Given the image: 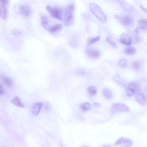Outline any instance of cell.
<instances>
[{
	"mask_svg": "<svg viewBox=\"0 0 147 147\" xmlns=\"http://www.w3.org/2000/svg\"><path fill=\"white\" fill-rule=\"evenodd\" d=\"M75 6L72 3L68 5L65 8L63 17V22L65 26H69L71 25L74 22V13Z\"/></svg>",
	"mask_w": 147,
	"mask_h": 147,
	"instance_id": "1",
	"label": "cell"
},
{
	"mask_svg": "<svg viewBox=\"0 0 147 147\" xmlns=\"http://www.w3.org/2000/svg\"><path fill=\"white\" fill-rule=\"evenodd\" d=\"M90 10L94 16L102 23L107 21L106 17L100 7L98 5L93 3L89 5Z\"/></svg>",
	"mask_w": 147,
	"mask_h": 147,
	"instance_id": "2",
	"label": "cell"
},
{
	"mask_svg": "<svg viewBox=\"0 0 147 147\" xmlns=\"http://www.w3.org/2000/svg\"><path fill=\"white\" fill-rule=\"evenodd\" d=\"M115 17L117 21L122 26L126 27H129L134 23V19L130 15L126 14L116 15Z\"/></svg>",
	"mask_w": 147,
	"mask_h": 147,
	"instance_id": "3",
	"label": "cell"
},
{
	"mask_svg": "<svg viewBox=\"0 0 147 147\" xmlns=\"http://www.w3.org/2000/svg\"><path fill=\"white\" fill-rule=\"evenodd\" d=\"M45 9L53 18L60 21L62 20L63 11L61 8L48 5L46 6Z\"/></svg>",
	"mask_w": 147,
	"mask_h": 147,
	"instance_id": "4",
	"label": "cell"
},
{
	"mask_svg": "<svg viewBox=\"0 0 147 147\" xmlns=\"http://www.w3.org/2000/svg\"><path fill=\"white\" fill-rule=\"evenodd\" d=\"M17 12L25 17L29 16L31 12V9L29 5L23 4L18 5L17 8Z\"/></svg>",
	"mask_w": 147,
	"mask_h": 147,
	"instance_id": "5",
	"label": "cell"
},
{
	"mask_svg": "<svg viewBox=\"0 0 147 147\" xmlns=\"http://www.w3.org/2000/svg\"><path fill=\"white\" fill-rule=\"evenodd\" d=\"M43 103L40 102H36L32 106L31 111L32 114L35 116L38 115L43 106Z\"/></svg>",
	"mask_w": 147,
	"mask_h": 147,
	"instance_id": "6",
	"label": "cell"
},
{
	"mask_svg": "<svg viewBox=\"0 0 147 147\" xmlns=\"http://www.w3.org/2000/svg\"><path fill=\"white\" fill-rule=\"evenodd\" d=\"M86 53L89 57L92 59L98 58L100 55V53L99 50L92 48L87 49Z\"/></svg>",
	"mask_w": 147,
	"mask_h": 147,
	"instance_id": "7",
	"label": "cell"
},
{
	"mask_svg": "<svg viewBox=\"0 0 147 147\" xmlns=\"http://www.w3.org/2000/svg\"><path fill=\"white\" fill-rule=\"evenodd\" d=\"M112 107L116 112H127L129 111V108L126 105L121 103H115L112 105Z\"/></svg>",
	"mask_w": 147,
	"mask_h": 147,
	"instance_id": "8",
	"label": "cell"
},
{
	"mask_svg": "<svg viewBox=\"0 0 147 147\" xmlns=\"http://www.w3.org/2000/svg\"><path fill=\"white\" fill-rule=\"evenodd\" d=\"M136 101L142 106L146 105L147 103V98L143 93L138 92L135 96Z\"/></svg>",
	"mask_w": 147,
	"mask_h": 147,
	"instance_id": "9",
	"label": "cell"
},
{
	"mask_svg": "<svg viewBox=\"0 0 147 147\" xmlns=\"http://www.w3.org/2000/svg\"><path fill=\"white\" fill-rule=\"evenodd\" d=\"M119 4L122 8L124 10L127 11H132L134 8L130 4L123 0H115Z\"/></svg>",
	"mask_w": 147,
	"mask_h": 147,
	"instance_id": "10",
	"label": "cell"
},
{
	"mask_svg": "<svg viewBox=\"0 0 147 147\" xmlns=\"http://www.w3.org/2000/svg\"><path fill=\"white\" fill-rule=\"evenodd\" d=\"M133 142L129 139L124 137H121L119 139L115 142V145H118L124 144L126 146H130Z\"/></svg>",
	"mask_w": 147,
	"mask_h": 147,
	"instance_id": "11",
	"label": "cell"
},
{
	"mask_svg": "<svg viewBox=\"0 0 147 147\" xmlns=\"http://www.w3.org/2000/svg\"><path fill=\"white\" fill-rule=\"evenodd\" d=\"M120 42L123 44L128 45L131 44V40L127 34L125 33H123L120 36Z\"/></svg>",
	"mask_w": 147,
	"mask_h": 147,
	"instance_id": "12",
	"label": "cell"
},
{
	"mask_svg": "<svg viewBox=\"0 0 147 147\" xmlns=\"http://www.w3.org/2000/svg\"><path fill=\"white\" fill-rule=\"evenodd\" d=\"M137 28L139 30H147V19L145 18H140L137 22Z\"/></svg>",
	"mask_w": 147,
	"mask_h": 147,
	"instance_id": "13",
	"label": "cell"
},
{
	"mask_svg": "<svg viewBox=\"0 0 147 147\" xmlns=\"http://www.w3.org/2000/svg\"><path fill=\"white\" fill-rule=\"evenodd\" d=\"M11 102L13 105L20 107L24 108V105L21 102L20 98L16 96L11 100Z\"/></svg>",
	"mask_w": 147,
	"mask_h": 147,
	"instance_id": "14",
	"label": "cell"
},
{
	"mask_svg": "<svg viewBox=\"0 0 147 147\" xmlns=\"http://www.w3.org/2000/svg\"><path fill=\"white\" fill-rule=\"evenodd\" d=\"M102 95L106 99L110 100L113 97L112 94L110 90L108 88H105L102 90Z\"/></svg>",
	"mask_w": 147,
	"mask_h": 147,
	"instance_id": "15",
	"label": "cell"
},
{
	"mask_svg": "<svg viewBox=\"0 0 147 147\" xmlns=\"http://www.w3.org/2000/svg\"><path fill=\"white\" fill-rule=\"evenodd\" d=\"M1 78L7 86L9 87H11L13 86V82L10 78L4 76H2Z\"/></svg>",
	"mask_w": 147,
	"mask_h": 147,
	"instance_id": "16",
	"label": "cell"
},
{
	"mask_svg": "<svg viewBox=\"0 0 147 147\" xmlns=\"http://www.w3.org/2000/svg\"><path fill=\"white\" fill-rule=\"evenodd\" d=\"M100 37L99 36L95 37H89L86 40V44L88 45H91L98 41L100 39Z\"/></svg>",
	"mask_w": 147,
	"mask_h": 147,
	"instance_id": "17",
	"label": "cell"
},
{
	"mask_svg": "<svg viewBox=\"0 0 147 147\" xmlns=\"http://www.w3.org/2000/svg\"><path fill=\"white\" fill-rule=\"evenodd\" d=\"M41 19L42 26L45 29L49 31L50 27H49L47 18L45 16H41Z\"/></svg>",
	"mask_w": 147,
	"mask_h": 147,
	"instance_id": "18",
	"label": "cell"
},
{
	"mask_svg": "<svg viewBox=\"0 0 147 147\" xmlns=\"http://www.w3.org/2000/svg\"><path fill=\"white\" fill-rule=\"evenodd\" d=\"M87 91L90 95L91 96H94L97 93V88L94 86H91L88 88Z\"/></svg>",
	"mask_w": 147,
	"mask_h": 147,
	"instance_id": "19",
	"label": "cell"
},
{
	"mask_svg": "<svg viewBox=\"0 0 147 147\" xmlns=\"http://www.w3.org/2000/svg\"><path fill=\"white\" fill-rule=\"evenodd\" d=\"M128 88L132 89L136 93L138 92L139 91V87L138 84L134 82H130L128 85Z\"/></svg>",
	"mask_w": 147,
	"mask_h": 147,
	"instance_id": "20",
	"label": "cell"
},
{
	"mask_svg": "<svg viewBox=\"0 0 147 147\" xmlns=\"http://www.w3.org/2000/svg\"><path fill=\"white\" fill-rule=\"evenodd\" d=\"M125 53L128 55H132L135 54L136 52V49L133 47H129L125 48L124 50Z\"/></svg>",
	"mask_w": 147,
	"mask_h": 147,
	"instance_id": "21",
	"label": "cell"
},
{
	"mask_svg": "<svg viewBox=\"0 0 147 147\" xmlns=\"http://www.w3.org/2000/svg\"><path fill=\"white\" fill-rule=\"evenodd\" d=\"M62 27L61 24H57L52 27H50L49 31L52 32H55L60 30Z\"/></svg>",
	"mask_w": 147,
	"mask_h": 147,
	"instance_id": "22",
	"label": "cell"
},
{
	"mask_svg": "<svg viewBox=\"0 0 147 147\" xmlns=\"http://www.w3.org/2000/svg\"><path fill=\"white\" fill-rule=\"evenodd\" d=\"M0 12L1 18L4 19H6L7 14V7L0 6Z\"/></svg>",
	"mask_w": 147,
	"mask_h": 147,
	"instance_id": "23",
	"label": "cell"
},
{
	"mask_svg": "<svg viewBox=\"0 0 147 147\" xmlns=\"http://www.w3.org/2000/svg\"><path fill=\"white\" fill-rule=\"evenodd\" d=\"M81 108L82 110L84 111H88L91 109V105L88 102H84L81 105Z\"/></svg>",
	"mask_w": 147,
	"mask_h": 147,
	"instance_id": "24",
	"label": "cell"
},
{
	"mask_svg": "<svg viewBox=\"0 0 147 147\" xmlns=\"http://www.w3.org/2000/svg\"><path fill=\"white\" fill-rule=\"evenodd\" d=\"M125 92L127 96L129 97L134 96L136 93L134 90L129 88L125 89Z\"/></svg>",
	"mask_w": 147,
	"mask_h": 147,
	"instance_id": "25",
	"label": "cell"
},
{
	"mask_svg": "<svg viewBox=\"0 0 147 147\" xmlns=\"http://www.w3.org/2000/svg\"><path fill=\"white\" fill-rule=\"evenodd\" d=\"M106 41L114 48H117L118 46L116 43L112 41L109 37H107L106 38Z\"/></svg>",
	"mask_w": 147,
	"mask_h": 147,
	"instance_id": "26",
	"label": "cell"
},
{
	"mask_svg": "<svg viewBox=\"0 0 147 147\" xmlns=\"http://www.w3.org/2000/svg\"><path fill=\"white\" fill-rule=\"evenodd\" d=\"M132 65L135 69L138 70L140 69L141 66V64L140 62L136 61L133 62Z\"/></svg>",
	"mask_w": 147,
	"mask_h": 147,
	"instance_id": "27",
	"label": "cell"
},
{
	"mask_svg": "<svg viewBox=\"0 0 147 147\" xmlns=\"http://www.w3.org/2000/svg\"><path fill=\"white\" fill-rule=\"evenodd\" d=\"M127 61L125 59H122L120 60L119 62V65L121 67H125L128 65Z\"/></svg>",
	"mask_w": 147,
	"mask_h": 147,
	"instance_id": "28",
	"label": "cell"
},
{
	"mask_svg": "<svg viewBox=\"0 0 147 147\" xmlns=\"http://www.w3.org/2000/svg\"><path fill=\"white\" fill-rule=\"evenodd\" d=\"M8 3V0H0V5L7 7Z\"/></svg>",
	"mask_w": 147,
	"mask_h": 147,
	"instance_id": "29",
	"label": "cell"
},
{
	"mask_svg": "<svg viewBox=\"0 0 147 147\" xmlns=\"http://www.w3.org/2000/svg\"><path fill=\"white\" fill-rule=\"evenodd\" d=\"M141 9L144 12L147 13V8L144 7L143 5H141L140 6Z\"/></svg>",
	"mask_w": 147,
	"mask_h": 147,
	"instance_id": "30",
	"label": "cell"
},
{
	"mask_svg": "<svg viewBox=\"0 0 147 147\" xmlns=\"http://www.w3.org/2000/svg\"><path fill=\"white\" fill-rule=\"evenodd\" d=\"M0 92L1 95H3L4 94V89L1 85L0 86Z\"/></svg>",
	"mask_w": 147,
	"mask_h": 147,
	"instance_id": "31",
	"label": "cell"
},
{
	"mask_svg": "<svg viewBox=\"0 0 147 147\" xmlns=\"http://www.w3.org/2000/svg\"><path fill=\"white\" fill-rule=\"evenodd\" d=\"M93 105L95 107H98L100 105L97 102H95L94 103Z\"/></svg>",
	"mask_w": 147,
	"mask_h": 147,
	"instance_id": "32",
	"label": "cell"
},
{
	"mask_svg": "<svg viewBox=\"0 0 147 147\" xmlns=\"http://www.w3.org/2000/svg\"><path fill=\"white\" fill-rule=\"evenodd\" d=\"M139 29L137 28L135 30V32L136 34H138L139 32Z\"/></svg>",
	"mask_w": 147,
	"mask_h": 147,
	"instance_id": "33",
	"label": "cell"
}]
</instances>
